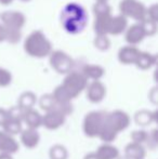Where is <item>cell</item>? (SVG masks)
<instances>
[{
  "instance_id": "obj_1",
  "label": "cell",
  "mask_w": 158,
  "mask_h": 159,
  "mask_svg": "<svg viewBox=\"0 0 158 159\" xmlns=\"http://www.w3.org/2000/svg\"><path fill=\"white\" fill-rule=\"evenodd\" d=\"M131 118L124 111H113L105 114L99 138L104 143H112L121 131L130 126Z\"/></svg>"
},
{
  "instance_id": "obj_2",
  "label": "cell",
  "mask_w": 158,
  "mask_h": 159,
  "mask_svg": "<svg viewBox=\"0 0 158 159\" xmlns=\"http://www.w3.org/2000/svg\"><path fill=\"white\" fill-rule=\"evenodd\" d=\"M87 17L86 10L80 4L68 3L62 11L61 22L64 30L70 34H78L86 27Z\"/></svg>"
},
{
  "instance_id": "obj_3",
  "label": "cell",
  "mask_w": 158,
  "mask_h": 159,
  "mask_svg": "<svg viewBox=\"0 0 158 159\" xmlns=\"http://www.w3.org/2000/svg\"><path fill=\"white\" fill-rule=\"evenodd\" d=\"M104 116L105 114L97 111H90L84 116V122H82V130L86 136L91 139L99 138L100 131H101L104 121Z\"/></svg>"
},
{
  "instance_id": "obj_4",
  "label": "cell",
  "mask_w": 158,
  "mask_h": 159,
  "mask_svg": "<svg viewBox=\"0 0 158 159\" xmlns=\"http://www.w3.org/2000/svg\"><path fill=\"white\" fill-rule=\"evenodd\" d=\"M67 116L59 111H52L44 113L42 116L41 126L48 130H57L65 124V120Z\"/></svg>"
},
{
  "instance_id": "obj_5",
  "label": "cell",
  "mask_w": 158,
  "mask_h": 159,
  "mask_svg": "<svg viewBox=\"0 0 158 159\" xmlns=\"http://www.w3.org/2000/svg\"><path fill=\"white\" fill-rule=\"evenodd\" d=\"M17 151H19V143L14 139V136L0 130V153L12 155Z\"/></svg>"
},
{
  "instance_id": "obj_6",
  "label": "cell",
  "mask_w": 158,
  "mask_h": 159,
  "mask_svg": "<svg viewBox=\"0 0 158 159\" xmlns=\"http://www.w3.org/2000/svg\"><path fill=\"white\" fill-rule=\"evenodd\" d=\"M20 139H21V143L23 144V146H25L28 149L35 148L36 146H38L40 142V135L38 131L34 129H29V128L22 130Z\"/></svg>"
},
{
  "instance_id": "obj_7",
  "label": "cell",
  "mask_w": 158,
  "mask_h": 159,
  "mask_svg": "<svg viewBox=\"0 0 158 159\" xmlns=\"http://www.w3.org/2000/svg\"><path fill=\"white\" fill-rule=\"evenodd\" d=\"M22 122H24V124L27 126V128H29V129L37 130L39 127H41L42 116L39 114V111H35L34 108L27 109V111H23Z\"/></svg>"
},
{
  "instance_id": "obj_8",
  "label": "cell",
  "mask_w": 158,
  "mask_h": 159,
  "mask_svg": "<svg viewBox=\"0 0 158 159\" xmlns=\"http://www.w3.org/2000/svg\"><path fill=\"white\" fill-rule=\"evenodd\" d=\"M94 155L97 159H118L120 154L119 149L116 146L111 143H104L97 147L94 152Z\"/></svg>"
},
{
  "instance_id": "obj_9",
  "label": "cell",
  "mask_w": 158,
  "mask_h": 159,
  "mask_svg": "<svg viewBox=\"0 0 158 159\" xmlns=\"http://www.w3.org/2000/svg\"><path fill=\"white\" fill-rule=\"evenodd\" d=\"M146 149L144 145L130 142L124 147V157L127 159H144Z\"/></svg>"
},
{
  "instance_id": "obj_10",
  "label": "cell",
  "mask_w": 158,
  "mask_h": 159,
  "mask_svg": "<svg viewBox=\"0 0 158 159\" xmlns=\"http://www.w3.org/2000/svg\"><path fill=\"white\" fill-rule=\"evenodd\" d=\"M156 120V113L151 111H139L134 114V122L138 126L145 127Z\"/></svg>"
},
{
  "instance_id": "obj_11",
  "label": "cell",
  "mask_w": 158,
  "mask_h": 159,
  "mask_svg": "<svg viewBox=\"0 0 158 159\" xmlns=\"http://www.w3.org/2000/svg\"><path fill=\"white\" fill-rule=\"evenodd\" d=\"M22 124L23 122L19 119H13V118L9 117L7 119V121L4 122V125L2 126V131H4L6 133L10 134V135L14 136L15 134H19L22 132Z\"/></svg>"
},
{
  "instance_id": "obj_12",
  "label": "cell",
  "mask_w": 158,
  "mask_h": 159,
  "mask_svg": "<svg viewBox=\"0 0 158 159\" xmlns=\"http://www.w3.org/2000/svg\"><path fill=\"white\" fill-rule=\"evenodd\" d=\"M49 157L50 159H67L68 152L65 146L61 144H55L49 151Z\"/></svg>"
},
{
  "instance_id": "obj_13",
  "label": "cell",
  "mask_w": 158,
  "mask_h": 159,
  "mask_svg": "<svg viewBox=\"0 0 158 159\" xmlns=\"http://www.w3.org/2000/svg\"><path fill=\"white\" fill-rule=\"evenodd\" d=\"M131 142L133 143H138V144L144 145L146 144V141L148 138V133L145 130H135L131 133Z\"/></svg>"
},
{
  "instance_id": "obj_14",
  "label": "cell",
  "mask_w": 158,
  "mask_h": 159,
  "mask_svg": "<svg viewBox=\"0 0 158 159\" xmlns=\"http://www.w3.org/2000/svg\"><path fill=\"white\" fill-rule=\"evenodd\" d=\"M35 104V98L33 95L26 94L23 95L19 101V107L22 111H27V109H32Z\"/></svg>"
},
{
  "instance_id": "obj_15",
  "label": "cell",
  "mask_w": 158,
  "mask_h": 159,
  "mask_svg": "<svg viewBox=\"0 0 158 159\" xmlns=\"http://www.w3.org/2000/svg\"><path fill=\"white\" fill-rule=\"evenodd\" d=\"M88 96H89V100L93 103H97L103 98L104 96V91L102 90V88L97 86H94L92 87V89L89 90V93H88Z\"/></svg>"
},
{
  "instance_id": "obj_16",
  "label": "cell",
  "mask_w": 158,
  "mask_h": 159,
  "mask_svg": "<svg viewBox=\"0 0 158 159\" xmlns=\"http://www.w3.org/2000/svg\"><path fill=\"white\" fill-rule=\"evenodd\" d=\"M8 118H9L8 111L0 108V127L2 128V126L4 125V122L7 121V119H8Z\"/></svg>"
},
{
  "instance_id": "obj_17",
  "label": "cell",
  "mask_w": 158,
  "mask_h": 159,
  "mask_svg": "<svg viewBox=\"0 0 158 159\" xmlns=\"http://www.w3.org/2000/svg\"><path fill=\"white\" fill-rule=\"evenodd\" d=\"M0 159H13L12 155L6 153H0Z\"/></svg>"
},
{
  "instance_id": "obj_18",
  "label": "cell",
  "mask_w": 158,
  "mask_h": 159,
  "mask_svg": "<svg viewBox=\"0 0 158 159\" xmlns=\"http://www.w3.org/2000/svg\"><path fill=\"white\" fill-rule=\"evenodd\" d=\"M84 159H97V156L94 155V153H89L84 156Z\"/></svg>"
}]
</instances>
